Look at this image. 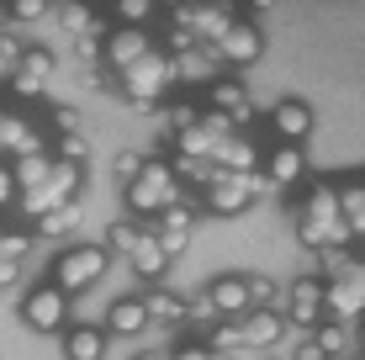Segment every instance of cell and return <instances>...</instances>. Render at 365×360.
Segmentation results:
<instances>
[{"mask_svg": "<svg viewBox=\"0 0 365 360\" xmlns=\"http://www.w3.org/2000/svg\"><path fill=\"white\" fill-rule=\"evenodd\" d=\"M217 53L212 48H185V53H175V80L180 85H212V80H222L217 74Z\"/></svg>", "mask_w": 365, "mask_h": 360, "instance_id": "44dd1931", "label": "cell"}, {"mask_svg": "<svg viewBox=\"0 0 365 360\" xmlns=\"http://www.w3.org/2000/svg\"><path fill=\"white\" fill-rule=\"evenodd\" d=\"M21 281V265H11V259H0V292H11Z\"/></svg>", "mask_w": 365, "mask_h": 360, "instance_id": "ee69618b", "label": "cell"}, {"mask_svg": "<svg viewBox=\"0 0 365 360\" xmlns=\"http://www.w3.org/2000/svg\"><path fill=\"white\" fill-rule=\"evenodd\" d=\"M53 175V154H27L11 165V180H16V196H37Z\"/></svg>", "mask_w": 365, "mask_h": 360, "instance_id": "7402d4cb", "label": "cell"}, {"mask_svg": "<svg viewBox=\"0 0 365 360\" xmlns=\"http://www.w3.org/2000/svg\"><path fill=\"white\" fill-rule=\"evenodd\" d=\"M0 159H6V148H0Z\"/></svg>", "mask_w": 365, "mask_h": 360, "instance_id": "816d5d0a", "label": "cell"}, {"mask_svg": "<svg viewBox=\"0 0 365 360\" xmlns=\"http://www.w3.org/2000/svg\"><path fill=\"white\" fill-rule=\"evenodd\" d=\"M207 350H217V355H244V334H238V324H212L207 329Z\"/></svg>", "mask_w": 365, "mask_h": 360, "instance_id": "1f68e13d", "label": "cell"}, {"mask_svg": "<svg viewBox=\"0 0 365 360\" xmlns=\"http://www.w3.org/2000/svg\"><path fill=\"white\" fill-rule=\"evenodd\" d=\"M80 58H91V64H101V37H80Z\"/></svg>", "mask_w": 365, "mask_h": 360, "instance_id": "bcb514c9", "label": "cell"}, {"mask_svg": "<svg viewBox=\"0 0 365 360\" xmlns=\"http://www.w3.org/2000/svg\"><path fill=\"white\" fill-rule=\"evenodd\" d=\"M244 287H249V307H275L281 302V287H275L270 276H244Z\"/></svg>", "mask_w": 365, "mask_h": 360, "instance_id": "e575fe53", "label": "cell"}, {"mask_svg": "<svg viewBox=\"0 0 365 360\" xmlns=\"http://www.w3.org/2000/svg\"><path fill=\"white\" fill-rule=\"evenodd\" d=\"M191 233H196V207H191V202H175V207H165V212L154 217L148 239H154L159 250H165V259H175V254H185Z\"/></svg>", "mask_w": 365, "mask_h": 360, "instance_id": "8fae6325", "label": "cell"}, {"mask_svg": "<svg viewBox=\"0 0 365 360\" xmlns=\"http://www.w3.org/2000/svg\"><path fill=\"white\" fill-rule=\"evenodd\" d=\"M27 254H32V233H0V259L21 265Z\"/></svg>", "mask_w": 365, "mask_h": 360, "instance_id": "f35d334b", "label": "cell"}, {"mask_svg": "<svg viewBox=\"0 0 365 360\" xmlns=\"http://www.w3.org/2000/svg\"><path fill=\"white\" fill-rule=\"evenodd\" d=\"M122 80V96L138 106V111H154V106H165V96H170V85H180L175 80V58L170 53H148V58H138L133 69H122L117 74Z\"/></svg>", "mask_w": 365, "mask_h": 360, "instance_id": "3957f363", "label": "cell"}, {"mask_svg": "<svg viewBox=\"0 0 365 360\" xmlns=\"http://www.w3.org/2000/svg\"><path fill=\"white\" fill-rule=\"evenodd\" d=\"M238 334H244V350H270V344H281L286 318H281V307H249L238 318Z\"/></svg>", "mask_w": 365, "mask_h": 360, "instance_id": "9a60e30c", "label": "cell"}, {"mask_svg": "<svg viewBox=\"0 0 365 360\" xmlns=\"http://www.w3.org/2000/svg\"><path fill=\"white\" fill-rule=\"evenodd\" d=\"M138 360H165V355H138Z\"/></svg>", "mask_w": 365, "mask_h": 360, "instance_id": "f907efd6", "label": "cell"}, {"mask_svg": "<svg viewBox=\"0 0 365 360\" xmlns=\"http://www.w3.org/2000/svg\"><path fill=\"white\" fill-rule=\"evenodd\" d=\"M48 80H53V53L48 48H21V64H16V74H11V91L21 96V101H32V96H43L48 91Z\"/></svg>", "mask_w": 365, "mask_h": 360, "instance_id": "4fadbf2b", "label": "cell"}, {"mask_svg": "<svg viewBox=\"0 0 365 360\" xmlns=\"http://www.w3.org/2000/svg\"><path fill=\"white\" fill-rule=\"evenodd\" d=\"M21 318H27V329H37V334H58L69 324V297L58 287H32L21 297Z\"/></svg>", "mask_w": 365, "mask_h": 360, "instance_id": "30bf717a", "label": "cell"}, {"mask_svg": "<svg viewBox=\"0 0 365 360\" xmlns=\"http://www.w3.org/2000/svg\"><path fill=\"white\" fill-rule=\"evenodd\" d=\"M270 133L281 143H297L302 148V138L312 133V106L307 101H275L270 106Z\"/></svg>", "mask_w": 365, "mask_h": 360, "instance_id": "e0dca14e", "label": "cell"}, {"mask_svg": "<svg viewBox=\"0 0 365 360\" xmlns=\"http://www.w3.org/2000/svg\"><path fill=\"white\" fill-rule=\"evenodd\" d=\"M106 265H111V254L101 250V244H69V250L53 259V281H48V287H58L64 297H74V292L96 287V281L106 276Z\"/></svg>", "mask_w": 365, "mask_h": 360, "instance_id": "5b68a950", "label": "cell"}, {"mask_svg": "<svg viewBox=\"0 0 365 360\" xmlns=\"http://www.w3.org/2000/svg\"><path fill=\"white\" fill-rule=\"evenodd\" d=\"M138 302H143L148 324H185V297L180 292H148V297H138Z\"/></svg>", "mask_w": 365, "mask_h": 360, "instance_id": "4316f807", "label": "cell"}, {"mask_svg": "<svg viewBox=\"0 0 365 360\" xmlns=\"http://www.w3.org/2000/svg\"><path fill=\"white\" fill-rule=\"evenodd\" d=\"M281 318L292 329H318L323 324V281L318 276H297L292 292H281Z\"/></svg>", "mask_w": 365, "mask_h": 360, "instance_id": "ba28073f", "label": "cell"}, {"mask_svg": "<svg viewBox=\"0 0 365 360\" xmlns=\"http://www.w3.org/2000/svg\"><path fill=\"white\" fill-rule=\"evenodd\" d=\"M74 222H80V207L64 202V207H53V212H43V217H37V233H43V239H64Z\"/></svg>", "mask_w": 365, "mask_h": 360, "instance_id": "4dcf8cb0", "label": "cell"}, {"mask_svg": "<svg viewBox=\"0 0 365 360\" xmlns=\"http://www.w3.org/2000/svg\"><path fill=\"white\" fill-rule=\"evenodd\" d=\"M0 148H6L11 159H27V154H43V138H37V128H32L27 117L0 111Z\"/></svg>", "mask_w": 365, "mask_h": 360, "instance_id": "ac0fdd59", "label": "cell"}, {"mask_svg": "<svg viewBox=\"0 0 365 360\" xmlns=\"http://www.w3.org/2000/svg\"><path fill=\"white\" fill-rule=\"evenodd\" d=\"M318 265H323V276H318V281H344V276H355V270H360V259L349 254V250H323V254H318Z\"/></svg>", "mask_w": 365, "mask_h": 360, "instance_id": "d6a6232c", "label": "cell"}, {"mask_svg": "<svg viewBox=\"0 0 365 360\" xmlns=\"http://www.w3.org/2000/svg\"><path fill=\"white\" fill-rule=\"evenodd\" d=\"M233 21H238V16H233V0H185V6L175 11V27H185L201 48L217 43Z\"/></svg>", "mask_w": 365, "mask_h": 360, "instance_id": "8992f818", "label": "cell"}, {"mask_svg": "<svg viewBox=\"0 0 365 360\" xmlns=\"http://www.w3.org/2000/svg\"><path fill=\"white\" fill-rule=\"evenodd\" d=\"M297 239L307 250H349V233H344V217H339V196L334 185H312L307 202L297 207Z\"/></svg>", "mask_w": 365, "mask_h": 360, "instance_id": "6da1fadb", "label": "cell"}, {"mask_svg": "<svg viewBox=\"0 0 365 360\" xmlns=\"http://www.w3.org/2000/svg\"><path fill=\"white\" fill-rule=\"evenodd\" d=\"M16 207V180H11V165H0V212Z\"/></svg>", "mask_w": 365, "mask_h": 360, "instance_id": "b9f144b4", "label": "cell"}, {"mask_svg": "<svg viewBox=\"0 0 365 360\" xmlns=\"http://www.w3.org/2000/svg\"><path fill=\"white\" fill-rule=\"evenodd\" d=\"M48 122H53L58 138H64V133H85V128H80V111H74V106H53V111H48Z\"/></svg>", "mask_w": 365, "mask_h": 360, "instance_id": "ab89813d", "label": "cell"}, {"mask_svg": "<svg viewBox=\"0 0 365 360\" xmlns=\"http://www.w3.org/2000/svg\"><path fill=\"white\" fill-rule=\"evenodd\" d=\"M323 318L329 324H349V329L360 324L365 318V270H355L344 281H323Z\"/></svg>", "mask_w": 365, "mask_h": 360, "instance_id": "52a82bcc", "label": "cell"}, {"mask_svg": "<svg viewBox=\"0 0 365 360\" xmlns=\"http://www.w3.org/2000/svg\"><path fill=\"white\" fill-rule=\"evenodd\" d=\"M312 339H318L323 360H344V355H355V329H349V324H329V318H323V324L312 329Z\"/></svg>", "mask_w": 365, "mask_h": 360, "instance_id": "484cf974", "label": "cell"}, {"mask_svg": "<svg viewBox=\"0 0 365 360\" xmlns=\"http://www.w3.org/2000/svg\"><path fill=\"white\" fill-rule=\"evenodd\" d=\"M53 159H58V165H80L85 170V159H91V138H85V133H64Z\"/></svg>", "mask_w": 365, "mask_h": 360, "instance_id": "836d02e7", "label": "cell"}, {"mask_svg": "<svg viewBox=\"0 0 365 360\" xmlns=\"http://www.w3.org/2000/svg\"><path fill=\"white\" fill-rule=\"evenodd\" d=\"M259 165V148L249 133H233V138L217 143V154H212V170H228V175H249V170Z\"/></svg>", "mask_w": 365, "mask_h": 360, "instance_id": "ffe728a7", "label": "cell"}, {"mask_svg": "<svg viewBox=\"0 0 365 360\" xmlns=\"http://www.w3.org/2000/svg\"><path fill=\"white\" fill-rule=\"evenodd\" d=\"M111 170H117V185H133V175L143 170V154H117V165H111Z\"/></svg>", "mask_w": 365, "mask_h": 360, "instance_id": "60d3db41", "label": "cell"}, {"mask_svg": "<svg viewBox=\"0 0 365 360\" xmlns=\"http://www.w3.org/2000/svg\"><path fill=\"white\" fill-rule=\"evenodd\" d=\"M53 16H58V27H64L69 37H85L96 27V11L85 6V0H53Z\"/></svg>", "mask_w": 365, "mask_h": 360, "instance_id": "f1b7e54d", "label": "cell"}, {"mask_svg": "<svg viewBox=\"0 0 365 360\" xmlns=\"http://www.w3.org/2000/svg\"><path fill=\"white\" fill-rule=\"evenodd\" d=\"M21 37L16 32H0V80H11V74H16V64H21Z\"/></svg>", "mask_w": 365, "mask_h": 360, "instance_id": "74e56055", "label": "cell"}, {"mask_svg": "<svg viewBox=\"0 0 365 360\" xmlns=\"http://www.w3.org/2000/svg\"><path fill=\"white\" fill-rule=\"evenodd\" d=\"M148 329V318H143V302H138V297H122V302H111V313H106V339L111 334H122V339H128V334H143Z\"/></svg>", "mask_w": 365, "mask_h": 360, "instance_id": "d4e9b609", "label": "cell"}, {"mask_svg": "<svg viewBox=\"0 0 365 360\" xmlns=\"http://www.w3.org/2000/svg\"><path fill=\"white\" fill-rule=\"evenodd\" d=\"M339 217H344V233L349 239H365V180H349L339 185Z\"/></svg>", "mask_w": 365, "mask_h": 360, "instance_id": "cb8c5ba5", "label": "cell"}, {"mask_svg": "<svg viewBox=\"0 0 365 360\" xmlns=\"http://www.w3.org/2000/svg\"><path fill=\"white\" fill-rule=\"evenodd\" d=\"M265 191H270V185H265L259 170H249V175H228V170H217V175L201 185V202H207L212 217H238V212H249Z\"/></svg>", "mask_w": 365, "mask_h": 360, "instance_id": "277c9868", "label": "cell"}, {"mask_svg": "<svg viewBox=\"0 0 365 360\" xmlns=\"http://www.w3.org/2000/svg\"><path fill=\"white\" fill-rule=\"evenodd\" d=\"M154 16V0H117V27H143Z\"/></svg>", "mask_w": 365, "mask_h": 360, "instance_id": "8d00e7d4", "label": "cell"}, {"mask_svg": "<svg viewBox=\"0 0 365 360\" xmlns=\"http://www.w3.org/2000/svg\"><path fill=\"white\" fill-rule=\"evenodd\" d=\"M148 53H154V37H148L143 27H111L106 37H101V64H106L111 74L133 69L138 58H148Z\"/></svg>", "mask_w": 365, "mask_h": 360, "instance_id": "9c48e42d", "label": "cell"}, {"mask_svg": "<svg viewBox=\"0 0 365 360\" xmlns=\"http://www.w3.org/2000/svg\"><path fill=\"white\" fill-rule=\"evenodd\" d=\"M138 239H143V222L117 217V222L106 228V244H101V250H106V254H133V250H138Z\"/></svg>", "mask_w": 365, "mask_h": 360, "instance_id": "f546056e", "label": "cell"}, {"mask_svg": "<svg viewBox=\"0 0 365 360\" xmlns=\"http://www.w3.org/2000/svg\"><path fill=\"white\" fill-rule=\"evenodd\" d=\"M292 360H323V350H318V339H297V350H292Z\"/></svg>", "mask_w": 365, "mask_h": 360, "instance_id": "f6af8a7d", "label": "cell"}, {"mask_svg": "<svg viewBox=\"0 0 365 360\" xmlns=\"http://www.w3.org/2000/svg\"><path fill=\"white\" fill-rule=\"evenodd\" d=\"M207 111H222L233 128H249V122H255V101H249V91L238 80H212L207 85Z\"/></svg>", "mask_w": 365, "mask_h": 360, "instance_id": "5bb4252c", "label": "cell"}, {"mask_svg": "<svg viewBox=\"0 0 365 360\" xmlns=\"http://www.w3.org/2000/svg\"><path fill=\"white\" fill-rule=\"evenodd\" d=\"M154 6H170V11H180V6H185V0H154Z\"/></svg>", "mask_w": 365, "mask_h": 360, "instance_id": "c3c4849f", "label": "cell"}, {"mask_svg": "<svg viewBox=\"0 0 365 360\" xmlns=\"http://www.w3.org/2000/svg\"><path fill=\"white\" fill-rule=\"evenodd\" d=\"M48 11H53V0H6V16L21 21V27H27V21H43Z\"/></svg>", "mask_w": 365, "mask_h": 360, "instance_id": "d590c367", "label": "cell"}, {"mask_svg": "<svg viewBox=\"0 0 365 360\" xmlns=\"http://www.w3.org/2000/svg\"><path fill=\"white\" fill-rule=\"evenodd\" d=\"M122 196H128V212L159 217L165 207L180 202V180H175L170 159H143V170L133 175V185H122Z\"/></svg>", "mask_w": 365, "mask_h": 360, "instance_id": "7a4b0ae2", "label": "cell"}, {"mask_svg": "<svg viewBox=\"0 0 365 360\" xmlns=\"http://www.w3.org/2000/svg\"><path fill=\"white\" fill-rule=\"evenodd\" d=\"M207 302L217 307V318L238 324V318L249 313V287H244V276H217V281L207 287Z\"/></svg>", "mask_w": 365, "mask_h": 360, "instance_id": "d6986e66", "label": "cell"}, {"mask_svg": "<svg viewBox=\"0 0 365 360\" xmlns=\"http://www.w3.org/2000/svg\"><path fill=\"white\" fill-rule=\"evenodd\" d=\"M191 122H196V106H170V133L191 128Z\"/></svg>", "mask_w": 365, "mask_h": 360, "instance_id": "7bdbcfd3", "label": "cell"}, {"mask_svg": "<svg viewBox=\"0 0 365 360\" xmlns=\"http://www.w3.org/2000/svg\"><path fill=\"white\" fill-rule=\"evenodd\" d=\"M128 259H133V270H138V276H143V281H159V276H165V270H170L165 250H159V244L148 239V228H143V239H138V250H133Z\"/></svg>", "mask_w": 365, "mask_h": 360, "instance_id": "83f0119b", "label": "cell"}, {"mask_svg": "<svg viewBox=\"0 0 365 360\" xmlns=\"http://www.w3.org/2000/svg\"><path fill=\"white\" fill-rule=\"evenodd\" d=\"M302 180H307V154H302L297 143H281L265 159V185L270 191H292V185H302Z\"/></svg>", "mask_w": 365, "mask_h": 360, "instance_id": "2e32d148", "label": "cell"}, {"mask_svg": "<svg viewBox=\"0 0 365 360\" xmlns=\"http://www.w3.org/2000/svg\"><path fill=\"white\" fill-rule=\"evenodd\" d=\"M212 53H217V64H255V58L265 53V32H259L255 21H233V27L212 43Z\"/></svg>", "mask_w": 365, "mask_h": 360, "instance_id": "7c38bea8", "label": "cell"}, {"mask_svg": "<svg viewBox=\"0 0 365 360\" xmlns=\"http://www.w3.org/2000/svg\"><path fill=\"white\" fill-rule=\"evenodd\" d=\"M355 350L365 355V318H360V324H355Z\"/></svg>", "mask_w": 365, "mask_h": 360, "instance_id": "7dc6e473", "label": "cell"}, {"mask_svg": "<svg viewBox=\"0 0 365 360\" xmlns=\"http://www.w3.org/2000/svg\"><path fill=\"white\" fill-rule=\"evenodd\" d=\"M106 334L80 324V329H64V360H106Z\"/></svg>", "mask_w": 365, "mask_h": 360, "instance_id": "603a6c76", "label": "cell"}, {"mask_svg": "<svg viewBox=\"0 0 365 360\" xmlns=\"http://www.w3.org/2000/svg\"><path fill=\"white\" fill-rule=\"evenodd\" d=\"M249 6H255V11H270V6H275V0H249Z\"/></svg>", "mask_w": 365, "mask_h": 360, "instance_id": "681fc988", "label": "cell"}]
</instances>
